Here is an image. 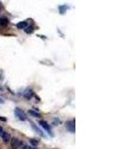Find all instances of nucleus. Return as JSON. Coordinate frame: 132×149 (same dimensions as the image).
Here are the masks:
<instances>
[{
    "label": "nucleus",
    "instance_id": "nucleus-1",
    "mask_svg": "<svg viewBox=\"0 0 132 149\" xmlns=\"http://www.w3.org/2000/svg\"><path fill=\"white\" fill-rule=\"evenodd\" d=\"M10 143H11V147H12V149L21 148V146L24 144L23 141H21V140H20L19 138H17V137H13V138H11Z\"/></svg>",
    "mask_w": 132,
    "mask_h": 149
},
{
    "label": "nucleus",
    "instance_id": "nucleus-2",
    "mask_svg": "<svg viewBox=\"0 0 132 149\" xmlns=\"http://www.w3.org/2000/svg\"><path fill=\"white\" fill-rule=\"evenodd\" d=\"M14 113H15V115H16V116L18 117V119H20V120H22V121L27 120V114H26L21 108L16 107L15 110H14Z\"/></svg>",
    "mask_w": 132,
    "mask_h": 149
},
{
    "label": "nucleus",
    "instance_id": "nucleus-3",
    "mask_svg": "<svg viewBox=\"0 0 132 149\" xmlns=\"http://www.w3.org/2000/svg\"><path fill=\"white\" fill-rule=\"evenodd\" d=\"M66 127H67V129L70 131V132L74 133V132H75V130H76L75 119H72V120H69V121H67V122H66Z\"/></svg>",
    "mask_w": 132,
    "mask_h": 149
},
{
    "label": "nucleus",
    "instance_id": "nucleus-4",
    "mask_svg": "<svg viewBox=\"0 0 132 149\" xmlns=\"http://www.w3.org/2000/svg\"><path fill=\"white\" fill-rule=\"evenodd\" d=\"M39 124L42 126L43 129H45V130L48 132L50 135H52V130H51V125L48 124V122L47 121H45V120H40L39 121Z\"/></svg>",
    "mask_w": 132,
    "mask_h": 149
},
{
    "label": "nucleus",
    "instance_id": "nucleus-5",
    "mask_svg": "<svg viewBox=\"0 0 132 149\" xmlns=\"http://www.w3.org/2000/svg\"><path fill=\"white\" fill-rule=\"evenodd\" d=\"M2 140H3V142L4 143H9L10 142V140H11V134L10 133H8V132H4V134L2 135Z\"/></svg>",
    "mask_w": 132,
    "mask_h": 149
},
{
    "label": "nucleus",
    "instance_id": "nucleus-6",
    "mask_svg": "<svg viewBox=\"0 0 132 149\" xmlns=\"http://www.w3.org/2000/svg\"><path fill=\"white\" fill-rule=\"evenodd\" d=\"M23 95H24L27 100H31V98H32V96L34 95V94H33V91H32L31 89H25V90H24V94H23Z\"/></svg>",
    "mask_w": 132,
    "mask_h": 149
},
{
    "label": "nucleus",
    "instance_id": "nucleus-7",
    "mask_svg": "<svg viewBox=\"0 0 132 149\" xmlns=\"http://www.w3.org/2000/svg\"><path fill=\"white\" fill-rule=\"evenodd\" d=\"M27 26H28V23H27V21H21V22L17 23V25H16V27H17L19 30L25 29Z\"/></svg>",
    "mask_w": 132,
    "mask_h": 149
},
{
    "label": "nucleus",
    "instance_id": "nucleus-8",
    "mask_svg": "<svg viewBox=\"0 0 132 149\" xmlns=\"http://www.w3.org/2000/svg\"><path fill=\"white\" fill-rule=\"evenodd\" d=\"M9 24V20L6 17H0V26L5 27Z\"/></svg>",
    "mask_w": 132,
    "mask_h": 149
},
{
    "label": "nucleus",
    "instance_id": "nucleus-9",
    "mask_svg": "<svg viewBox=\"0 0 132 149\" xmlns=\"http://www.w3.org/2000/svg\"><path fill=\"white\" fill-rule=\"evenodd\" d=\"M32 128H33V129H34L35 131H36V132H38V134H40V135H41L42 137L46 136V134H44V132H43V131L41 130L40 128H38V127H37V126L34 124V123H32Z\"/></svg>",
    "mask_w": 132,
    "mask_h": 149
},
{
    "label": "nucleus",
    "instance_id": "nucleus-10",
    "mask_svg": "<svg viewBox=\"0 0 132 149\" xmlns=\"http://www.w3.org/2000/svg\"><path fill=\"white\" fill-rule=\"evenodd\" d=\"M24 30L27 34H31V33H33V31H34V26H33V25H29V26H27Z\"/></svg>",
    "mask_w": 132,
    "mask_h": 149
},
{
    "label": "nucleus",
    "instance_id": "nucleus-11",
    "mask_svg": "<svg viewBox=\"0 0 132 149\" xmlns=\"http://www.w3.org/2000/svg\"><path fill=\"white\" fill-rule=\"evenodd\" d=\"M67 10H68V6H67V5H61V6H59V11H60L61 14H65Z\"/></svg>",
    "mask_w": 132,
    "mask_h": 149
},
{
    "label": "nucleus",
    "instance_id": "nucleus-12",
    "mask_svg": "<svg viewBox=\"0 0 132 149\" xmlns=\"http://www.w3.org/2000/svg\"><path fill=\"white\" fill-rule=\"evenodd\" d=\"M29 114L33 115L34 117H41V114L38 113L37 111H34V110H29Z\"/></svg>",
    "mask_w": 132,
    "mask_h": 149
},
{
    "label": "nucleus",
    "instance_id": "nucleus-13",
    "mask_svg": "<svg viewBox=\"0 0 132 149\" xmlns=\"http://www.w3.org/2000/svg\"><path fill=\"white\" fill-rule=\"evenodd\" d=\"M30 142L32 145H34V146H37L38 145V143H39V141L38 140H36V139H30Z\"/></svg>",
    "mask_w": 132,
    "mask_h": 149
},
{
    "label": "nucleus",
    "instance_id": "nucleus-14",
    "mask_svg": "<svg viewBox=\"0 0 132 149\" xmlns=\"http://www.w3.org/2000/svg\"><path fill=\"white\" fill-rule=\"evenodd\" d=\"M4 132H5V131L3 130V128H2V127H0V137H2V135L4 134Z\"/></svg>",
    "mask_w": 132,
    "mask_h": 149
},
{
    "label": "nucleus",
    "instance_id": "nucleus-15",
    "mask_svg": "<svg viewBox=\"0 0 132 149\" xmlns=\"http://www.w3.org/2000/svg\"><path fill=\"white\" fill-rule=\"evenodd\" d=\"M26 149H37V148H36V147H33V146H29V145H28Z\"/></svg>",
    "mask_w": 132,
    "mask_h": 149
},
{
    "label": "nucleus",
    "instance_id": "nucleus-16",
    "mask_svg": "<svg viewBox=\"0 0 132 149\" xmlns=\"http://www.w3.org/2000/svg\"><path fill=\"white\" fill-rule=\"evenodd\" d=\"M0 120H2V121H6L7 119H6V118H3L2 116H0Z\"/></svg>",
    "mask_w": 132,
    "mask_h": 149
},
{
    "label": "nucleus",
    "instance_id": "nucleus-17",
    "mask_svg": "<svg viewBox=\"0 0 132 149\" xmlns=\"http://www.w3.org/2000/svg\"><path fill=\"white\" fill-rule=\"evenodd\" d=\"M3 102H4V101H3V98H1V97H0V104H2Z\"/></svg>",
    "mask_w": 132,
    "mask_h": 149
}]
</instances>
